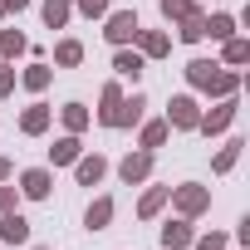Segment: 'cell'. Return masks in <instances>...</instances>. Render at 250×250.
Listing matches in <instances>:
<instances>
[{
  "label": "cell",
  "instance_id": "obj_3",
  "mask_svg": "<svg viewBox=\"0 0 250 250\" xmlns=\"http://www.w3.org/2000/svg\"><path fill=\"white\" fill-rule=\"evenodd\" d=\"M138 30H143V25H138V15H133V10H118V15L108 20V30H103V35H108L113 44H128V40H138Z\"/></svg>",
  "mask_w": 250,
  "mask_h": 250
},
{
  "label": "cell",
  "instance_id": "obj_31",
  "mask_svg": "<svg viewBox=\"0 0 250 250\" xmlns=\"http://www.w3.org/2000/svg\"><path fill=\"white\" fill-rule=\"evenodd\" d=\"M118 103H123V93H118V83H108V88H103V113L118 108ZM103 113H98V118H103Z\"/></svg>",
  "mask_w": 250,
  "mask_h": 250
},
{
  "label": "cell",
  "instance_id": "obj_13",
  "mask_svg": "<svg viewBox=\"0 0 250 250\" xmlns=\"http://www.w3.org/2000/svg\"><path fill=\"white\" fill-rule=\"evenodd\" d=\"M108 221H113V201H108V196H98V201L88 206V230H103Z\"/></svg>",
  "mask_w": 250,
  "mask_h": 250
},
{
  "label": "cell",
  "instance_id": "obj_11",
  "mask_svg": "<svg viewBox=\"0 0 250 250\" xmlns=\"http://www.w3.org/2000/svg\"><path fill=\"white\" fill-rule=\"evenodd\" d=\"M20 191H25V196H35V201H40V196H49V172H44V167L25 172V177H20Z\"/></svg>",
  "mask_w": 250,
  "mask_h": 250
},
{
  "label": "cell",
  "instance_id": "obj_14",
  "mask_svg": "<svg viewBox=\"0 0 250 250\" xmlns=\"http://www.w3.org/2000/svg\"><path fill=\"white\" fill-rule=\"evenodd\" d=\"M20 128H25V133H44V128H49V108H44V103H35V108L20 118Z\"/></svg>",
  "mask_w": 250,
  "mask_h": 250
},
{
  "label": "cell",
  "instance_id": "obj_30",
  "mask_svg": "<svg viewBox=\"0 0 250 250\" xmlns=\"http://www.w3.org/2000/svg\"><path fill=\"white\" fill-rule=\"evenodd\" d=\"M79 10L93 20V15H108V0H79Z\"/></svg>",
  "mask_w": 250,
  "mask_h": 250
},
{
  "label": "cell",
  "instance_id": "obj_12",
  "mask_svg": "<svg viewBox=\"0 0 250 250\" xmlns=\"http://www.w3.org/2000/svg\"><path fill=\"white\" fill-rule=\"evenodd\" d=\"M138 44H143V54H152V59H157V54H167V44H172V40H167V35H157V30H138Z\"/></svg>",
  "mask_w": 250,
  "mask_h": 250
},
{
  "label": "cell",
  "instance_id": "obj_7",
  "mask_svg": "<svg viewBox=\"0 0 250 250\" xmlns=\"http://www.w3.org/2000/svg\"><path fill=\"white\" fill-rule=\"evenodd\" d=\"M118 172H123V182H128V187H133V182H143V177L152 172V152H147V147H143V152H128Z\"/></svg>",
  "mask_w": 250,
  "mask_h": 250
},
{
  "label": "cell",
  "instance_id": "obj_21",
  "mask_svg": "<svg viewBox=\"0 0 250 250\" xmlns=\"http://www.w3.org/2000/svg\"><path fill=\"white\" fill-rule=\"evenodd\" d=\"M64 128H69V133H83V128H88V113H83V103H69V108H64Z\"/></svg>",
  "mask_w": 250,
  "mask_h": 250
},
{
  "label": "cell",
  "instance_id": "obj_19",
  "mask_svg": "<svg viewBox=\"0 0 250 250\" xmlns=\"http://www.w3.org/2000/svg\"><path fill=\"white\" fill-rule=\"evenodd\" d=\"M182 40H187V44H191V40H206V15H201V10L182 20Z\"/></svg>",
  "mask_w": 250,
  "mask_h": 250
},
{
  "label": "cell",
  "instance_id": "obj_36",
  "mask_svg": "<svg viewBox=\"0 0 250 250\" xmlns=\"http://www.w3.org/2000/svg\"><path fill=\"white\" fill-rule=\"evenodd\" d=\"M0 15H5V0H0Z\"/></svg>",
  "mask_w": 250,
  "mask_h": 250
},
{
  "label": "cell",
  "instance_id": "obj_28",
  "mask_svg": "<svg viewBox=\"0 0 250 250\" xmlns=\"http://www.w3.org/2000/svg\"><path fill=\"white\" fill-rule=\"evenodd\" d=\"M44 83H49V69H44V64H35V69H25V88H35V93H40Z\"/></svg>",
  "mask_w": 250,
  "mask_h": 250
},
{
  "label": "cell",
  "instance_id": "obj_33",
  "mask_svg": "<svg viewBox=\"0 0 250 250\" xmlns=\"http://www.w3.org/2000/svg\"><path fill=\"white\" fill-rule=\"evenodd\" d=\"M10 206H15V187H0V216H10Z\"/></svg>",
  "mask_w": 250,
  "mask_h": 250
},
{
  "label": "cell",
  "instance_id": "obj_2",
  "mask_svg": "<svg viewBox=\"0 0 250 250\" xmlns=\"http://www.w3.org/2000/svg\"><path fill=\"white\" fill-rule=\"evenodd\" d=\"M167 196L177 201V211H182V216H201V211L211 206V191H206V187H172Z\"/></svg>",
  "mask_w": 250,
  "mask_h": 250
},
{
  "label": "cell",
  "instance_id": "obj_1",
  "mask_svg": "<svg viewBox=\"0 0 250 250\" xmlns=\"http://www.w3.org/2000/svg\"><path fill=\"white\" fill-rule=\"evenodd\" d=\"M187 79H191L196 88H206V93H221V98H230L235 83H240L235 74H226V69L211 64V59H191V64H187Z\"/></svg>",
  "mask_w": 250,
  "mask_h": 250
},
{
  "label": "cell",
  "instance_id": "obj_15",
  "mask_svg": "<svg viewBox=\"0 0 250 250\" xmlns=\"http://www.w3.org/2000/svg\"><path fill=\"white\" fill-rule=\"evenodd\" d=\"M44 20H49V30H64L69 25V0H44Z\"/></svg>",
  "mask_w": 250,
  "mask_h": 250
},
{
  "label": "cell",
  "instance_id": "obj_24",
  "mask_svg": "<svg viewBox=\"0 0 250 250\" xmlns=\"http://www.w3.org/2000/svg\"><path fill=\"white\" fill-rule=\"evenodd\" d=\"M167 191H172V187H152V191L143 196V206H138V211H143V216H157V211H162V201H167Z\"/></svg>",
  "mask_w": 250,
  "mask_h": 250
},
{
  "label": "cell",
  "instance_id": "obj_10",
  "mask_svg": "<svg viewBox=\"0 0 250 250\" xmlns=\"http://www.w3.org/2000/svg\"><path fill=\"white\" fill-rule=\"evenodd\" d=\"M103 172H108V162H103L98 152H93V157H79V182H83V187H98Z\"/></svg>",
  "mask_w": 250,
  "mask_h": 250
},
{
  "label": "cell",
  "instance_id": "obj_6",
  "mask_svg": "<svg viewBox=\"0 0 250 250\" xmlns=\"http://www.w3.org/2000/svg\"><path fill=\"white\" fill-rule=\"evenodd\" d=\"M230 118H235V98L216 103V108H211V113L196 123V128H201V133H226V128H230Z\"/></svg>",
  "mask_w": 250,
  "mask_h": 250
},
{
  "label": "cell",
  "instance_id": "obj_22",
  "mask_svg": "<svg viewBox=\"0 0 250 250\" xmlns=\"http://www.w3.org/2000/svg\"><path fill=\"white\" fill-rule=\"evenodd\" d=\"M167 133H172L167 123H147V128H143V147H147V152H152V147H162V143H167Z\"/></svg>",
  "mask_w": 250,
  "mask_h": 250
},
{
  "label": "cell",
  "instance_id": "obj_20",
  "mask_svg": "<svg viewBox=\"0 0 250 250\" xmlns=\"http://www.w3.org/2000/svg\"><path fill=\"white\" fill-rule=\"evenodd\" d=\"M162 15L167 20H187V15H196V0H162Z\"/></svg>",
  "mask_w": 250,
  "mask_h": 250
},
{
  "label": "cell",
  "instance_id": "obj_25",
  "mask_svg": "<svg viewBox=\"0 0 250 250\" xmlns=\"http://www.w3.org/2000/svg\"><path fill=\"white\" fill-rule=\"evenodd\" d=\"M25 49V35H15V30H0V54H5V59H15Z\"/></svg>",
  "mask_w": 250,
  "mask_h": 250
},
{
  "label": "cell",
  "instance_id": "obj_23",
  "mask_svg": "<svg viewBox=\"0 0 250 250\" xmlns=\"http://www.w3.org/2000/svg\"><path fill=\"white\" fill-rule=\"evenodd\" d=\"M54 59H59V64L69 69V64H79V59H83V44H79V40H64V44L54 49Z\"/></svg>",
  "mask_w": 250,
  "mask_h": 250
},
{
  "label": "cell",
  "instance_id": "obj_4",
  "mask_svg": "<svg viewBox=\"0 0 250 250\" xmlns=\"http://www.w3.org/2000/svg\"><path fill=\"white\" fill-rule=\"evenodd\" d=\"M201 123V113H196V98H172V108H167V128H196Z\"/></svg>",
  "mask_w": 250,
  "mask_h": 250
},
{
  "label": "cell",
  "instance_id": "obj_35",
  "mask_svg": "<svg viewBox=\"0 0 250 250\" xmlns=\"http://www.w3.org/2000/svg\"><path fill=\"white\" fill-rule=\"evenodd\" d=\"M5 177H10V162H5V157H0V182H5Z\"/></svg>",
  "mask_w": 250,
  "mask_h": 250
},
{
  "label": "cell",
  "instance_id": "obj_9",
  "mask_svg": "<svg viewBox=\"0 0 250 250\" xmlns=\"http://www.w3.org/2000/svg\"><path fill=\"white\" fill-rule=\"evenodd\" d=\"M191 240H196V235H191L187 221H167V226H162V245H167V250H182V245H191Z\"/></svg>",
  "mask_w": 250,
  "mask_h": 250
},
{
  "label": "cell",
  "instance_id": "obj_16",
  "mask_svg": "<svg viewBox=\"0 0 250 250\" xmlns=\"http://www.w3.org/2000/svg\"><path fill=\"white\" fill-rule=\"evenodd\" d=\"M49 157H54V162H79V138H74V133L59 138V143L49 147Z\"/></svg>",
  "mask_w": 250,
  "mask_h": 250
},
{
  "label": "cell",
  "instance_id": "obj_34",
  "mask_svg": "<svg viewBox=\"0 0 250 250\" xmlns=\"http://www.w3.org/2000/svg\"><path fill=\"white\" fill-rule=\"evenodd\" d=\"M30 5V0H5V10H25Z\"/></svg>",
  "mask_w": 250,
  "mask_h": 250
},
{
  "label": "cell",
  "instance_id": "obj_29",
  "mask_svg": "<svg viewBox=\"0 0 250 250\" xmlns=\"http://www.w3.org/2000/svg\"><path fill=\"white\" fill-rule=\"evenodd\" d=\"M191 245H196V250H226V235H221V230H211V235H196Z\"/></svg>",
  "mask_w": 250,
  "mask_h": 250
},
{
  "label": "cell",
  "instance_id": "obj_18",
  "mask_svg": "<svg viewBox=\"0 0 250 250\" xmlns=\"http://www.w3.org/2000/svg\"><path fill=\"white\" fill-rule=\"evenodd\" d=\"M206 35H211V40H230V35H235V20H230V15H211V20H206Z\"/></svg>",
  "mask_w": 250,
  "mask_h": 250
},
{
  "label": "cell",
  "instance_id": "obj_17",
  "mask_svg": "<svg viewBox=\"0 0 250 250\" xmlns=\"http://www.w3.org/2000/svg\"><path fill=\"white\" fill-rule=\"evenodd\" d=\"M113 69H118V74H128V79H138V74H143V54H128V49H118Z\"/></svg>",
  "mask_w": 250,
  "mask_h": 250
},
{
  "label": "cell",
  "instance_id": "obj_5",
  "mask_svg": "<svg viewBox=\"0 0 250 250\" xmlns=\"http://www.w3.org/2000/svg\"><path fill=\"white\" fill-rule=\"evenodd\" d=\"M143 108H147V103H143V98L133 93L128 103H118V108H108V113H103V123H108V128H128V123H138V118H143Z\"/></svg>",
  "mask_w": 250,
  "mask_h": 250
},
{
  "label": "cell",
  "instance_id": "obj_26",
  "mask_svg": "<svg viewBox=\"0 0 250 250\" xmlns=\"http://www.w3.org/2000/svg\"><path fill=\"white\" fill-rule=\"evenodd\" d=\"M245 59H250V44L230 35V40H226V64H245Z\"/></svg>",
  "mask_w": 250,
  "mask_h": 250
},
{
  "label": "cell",
  "instance_id": "obj_27",
  "mask_svg": "<svg viewBox=\"0 0 250 250\" xmlns=\"http://www.w3.org/2000/svg\"><path fill=\"white\" fill-rule=\"evenodd\" d=\"M235 157H240V143H226V147L216 152V172H230V167H235Z\"/></svg>",
  "mask_w": 250,
  "mask_h": 250
},
{
  "label": "cell",
  "instance_id": "obj_8",
  "mask_svg": "<svg viewBox=\"0 0 250 250\" xmlns=\"http://www.w3.org/2000/svg\"><path fill=\"white\" fill-rule=\"evenodd\" d=\"M0 240L5 245H25L30 240V221L25 216H0Z\"/></svg>",
  "mask_w": 250,
  "mask_h": 250
},
{
  "label": "cell",
  "instance_id": "obj_32",
  "mask_svg": "<svg viewBox=\"0 0 250 250\" xmlns=\"http://www.w3.org/2000/svg\"><path fill=\"white\" fill-rule=\"evenodd\" d=\"M10 88H15V69H5V64H0V98H5Z\"/></svg>",
  "mask_w": 250,
  "mask_h": 250
}]
</instances>
